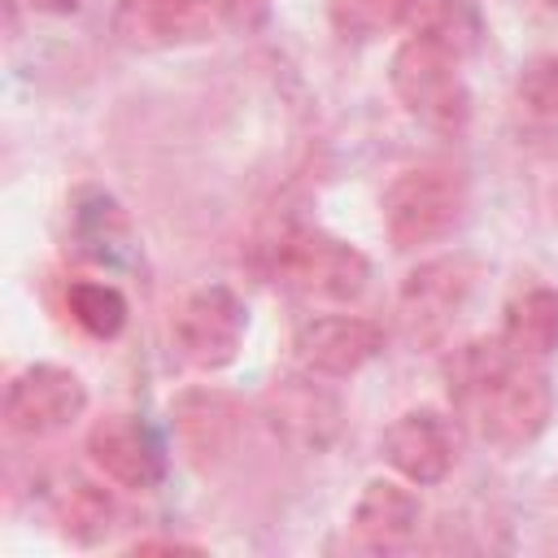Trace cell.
Wrapping results in <instances>:
<instances>
[{
	"instance_id": "obj_1",
	"label": "cell",
	"mask_w": 558,
	"mask_h": 558,
	"mask_svg": "<svg viewBox=\"0 0 558 558\" xmlns=\"http://www.w3.org/2000/svg\"><path fill=\"white\" fill-rule=\"evenodd\" d=\"M445 388L458 418L501 453L527 449L554 414L545 371L532 357H519L501 336L453 349L445 362Z\"/></svg>"
},
{
	"instance_id": "obj_2",
	"label": "cell",
	"mask_w": 558,
	"mask_h": 558,
	"mask_svg": "<svg viewBox=\"0 0 558 558\" xmlns=\"http://www.w3.org/2000/svg\"><path fill=\"white\" fill-rule=\"evenodd\" d=\"M388 83L401 109L427 131L458 135L471 122V92L458 70V57L423 35H410L397 44L388 61Z\"/></svg>"
},
{
	"instance_id": "obj_3",
	"label": "cell",
	"mask_w": 558,
	"mask_h": 558,
	"mask_svg": "<svg viewBox=\"0 0 558 558\" xmlns=\"http://www.w3.org/2000/svg\"><path fill=\"white\" fill-rule=\"evenodd\" d=\"M371 262L349 240L318 231V227H292L275 244V283L288 288L301 301H327L344 305L366 292Z\"/></svg>"
},
{
	"instance_id": "obj_4",
	"label": "cell",
	"mask_w": 558,
	"mask_h": 558,
	"mask_svg": "<svg viewBox=\"0 0 558 558\" xmlns=\"http://www.w3.org/2000/svg\"><path fill=\"white\" fill-rule=\"evenodd\" d=\"M462 209L466 183L449 166H410L384 187V231L401 253L449 235Z\"/></svg>"
},
{
	"instance_id": "obj_5",
	"label": "cell",
	"mask_w": 558,
	"mask_h": 558,
	"mask_svg": "<svg viewBox=\"0 0 558 558\" xmlns=\"http://www.w3.org/2000/svg\"><path fill=\"white\" fill-rule=\"evenodd\" d=\"M248 331V310L227 283L196 288L174 314V344L196 371H222L235 362Z\"/></svg>"
},
{
	"instance_id": "obj_6",
	"label": "cell",
	"mask_w": 558,
	"mask_h": 558,
	"mask_svg": "<svg viewBox=\"0 0 558 558\" xmlns=\"http://www.w3.org/2000/svg\"><path fill=\"white\" fill-rule=\"evenodd\" d=\"M83 410H87V384L74 371L52 366V362L26 366L4 392L9 432L13 436H31V440L70 427L74 418H83Z\"/></svg>"
},
{
	"instance_id": "obj_7",
	"label": "cell",
	"mask_w": 558,
	"mask_h": 558,
	"mask_svg": "<svg viewBox=\"0 0 558 558\" xmlns=\"http://www.w3.org/2000/svg\"><path fill=\"white\" fill-rule=\"evenodd\" d=\"M379 353H384V327L362 314H318V318H305L292 336L296 366L323 379L357 375Z\"/></svg>"
},
{
	"instance_id": "obj_8",
	"label": "cell",
	"mask_w": 558,
	"mask_h": 558,
	"mask_svg": "<svg viewBox=\"0 0 558 558\" xmlns=\"http://www.w3.org/2000/svg\"><path fill=\"white\" fill-rule=\"evenodd\" d=\"M475 279H480V262L466 253L432 257L418 270H410L401 283V318H405L410 336H418V340L440 336L458 318V310L471 301Z\"/></svg>"
},
{
	"instance_id": "obj_9",
	"label": "cell",
	"mask_w": 558,
	"mask_h": 558,
	"mask_svg": "<svg viewBox=\"0 0 558 558\" xmlns=\"http://www.w3.org/2000/svg\"><path fill=\"white\" fill-rule=\"evenodd\" d=\"M266 423L283 445L301 453H323L340 436V401L336 392L314 384L310 371L283 375L266 392Z\"/></svg>"
},
{
	"instance_id": "obj_10",
	"label": "cell",
	"mask_w": 558,
	"mask_h": 558,
	"mask_svg": "<svg viewBox=\"0 0 558 558\" xmlns=\"http://www.w3.org/2000/svg\"><path fill=\"white\" fill-rule=\"evenodd\" d=\"M87 458L105 480H113L118 488H131V493H148L166 475V453H161L157 436L135 414L96 418L87 432Z\"/></svg>"
},
{
	"instance_id": "obj_11",
	"label": "cell",
	"mask_w": 558,
	"mask_h": 558,
	"mask_svg": "<svg viewBox=\"0 0 558 558\" xmlns=\"http://www.w3.org/2000/svg\"><path fill=\"white\" fill-rule=\"evenodd\" d=\"M218 31L222 26L201 0H118L113 9V35L126 48H144V52L205 44Z\"/></svg>"
},
{
	"instance_id": "obj_12",
	"label": "cell",
	"mask_w": 558,
	"mask_h": 558,
	"mask_svg": "<svg viewBox=\"0 0 558 558\" xmlns=\"http://www.w3.org/2000/svg\"><path fill=\"white\" fill-rule=\"evenodd\" d=\"M379 453L401 480L440 484L453 471L458 440H453V427L440 410H405L388 423V432L379 440Z\"/></svg>"
},
{
	"instance_id": "obj_13",
	"label": "cell",
	"mask_w": 558,
	"mask_h": 558,
	"mask_svg": "<svg viewBox=\"0 0 558 558\" xmlns=\"http://www.w3.org/2000/svg\"><path fill=\"white\" fill-rule=\"evenodd\" d=\"M418 497L397 480H371L353 506V532L371 549H401L418 532Z\"/></svg>"
},
{
	"instance_id": "obj_14",
	"label": "cell",
	"mask_w": 558,
	"mask_h": 558,
	"mask_svg": "<svg viewBox=\"0 0 558 558\" xmlns=\"http://www.w3.org/2000/svg\"><path fill=\"white\" fill-rule=\"evenodd\" d=\"M501 340L519 357H549L558 349V292L554 288H527L506 305Z\"/></svg>"
},
{
	"instance_id": "obj_15",
	"label": "cell",
	"mask_w": 558,
	"mask_h": 558,
	"mask_svg": "<svg viewBox=\"0 0 558 558\" xmlns=\"http://www.w3.org/2000/svg\"><path fill=\"white\" fill-rule=\"evenodd\" d=\"M52 514H57L61 536H70L74 545H96V541L109 536V527H113V519H118V506H113V497H109L100 484L70 475V480L61 484V493H57Z\"/></svg>"
},
{
	"instance_id": "obj_16",
	"label": "cell",
	"mask_w": 558,
	"mask_h": 558,
	"mask_svg": "<svg viewBox=\"0 0 558 558\" xmlns=\"http://www.w3.org/2000/svg\"><path fill=\"white\" fill-rule=\"evenodd\" d=\"M410 35H423L440 48H449L458 61L480 48L484 39V17L475 0H418L410 17Z\"/></svg>"
},
{
	"instance_id": "obj_17",
	"label": "cell",
	"mask_w": 558,
	"mask_h": 558,
	"mask_svg": "<svg viewBox=\"0 0 558 558\" xmlns=\"http://www.w3.org/2000/svg\"><path fill=\"white\" fill-rule=\"evenodd\" d=\"M65 305H70V318H74L87 336H96V340L122 336L126 314H131L126 296H122L113 283H100V279H74V283L65 288Z\"/></svg>"
},
{
	"instance_id": "obj_18",
	"label": "cell",
	"mask_w": 558,
	"mask_h": 558,
	"mask_svg": "<svg viewBox=\"0 0 558 558\" xmlns=\"http://www.w3.org/2000/svg\"><path fill=\"white\" fill-rule=\"evenodd\" d=\"M414 4L418 0H327V13L344 39H375L397 26L410 31Z\"/></svg>"
},
{
	"instance_id": "obj_19",
	"label": "cell",
	"mask_w": 558,
	"mask_h": 558,
	"mask_svg": "<svg viewBox=\"0 0 558 558\" xmlns=\"http://www.w3.org/2000/svg\"><path fill=\"white\" fill-rule=\"evenodd\" d=\"M231 418H235V414H231L227 397L196 392V397H183V401H179V423H183V436H187V445H192L196 453L218 449L222 436H227V427H231Z\"/></svg>"
},
{
	"instance_id": "obj_20",
	"label": "cell",
	"mask_w": 558,
	"mask_h": 558,
	"mask_svg": "<svg viewBox=\"0 0 558 558\" xmlns=\"http://www.w3.org/2000/svg\"><path fill=\"white\" fill-rule=\"evenodd\" d=\"M514 92H519V100H523L536 118L558 122V57H532V61L519 70Z\"/></svg>"
},
{
	"instance_id": "obj_21",
	"label": "cell",
	"mask_w": 558,
	"mask_h": 558,
	"mask_svg": "<svg viewBox=\"0 0 558 558\" xmlns=\"http://www.w3.org/2000/svg\"><path fill=\"white\" fill-rule=\"evenodd\" d=\"M222 31H257L270 13V0H201Z\"/></svg>"
},
{
	"instance_id": "obj_22",
	"label": "cell",
	"mask_w": 558,
	"mask_h": 558,
	"mask_svg": "<svg viewBox=\"0 0 558 558\" xmlns=\"http://www.w3.org/2000/svg\"><path fill=\"white\" fill-rule=\"evenodd\" d=\"M31 9H39V13H57V17H65V13H78L83 9V0H26Z\"/></svg>"
},
{
	"instance_id": "obj_23",
	"label": "cell",
	"mask_w": 558,
	"mask_h": 558,
	"mask_svg": "<svg viewBox=\"0 0 558 558\" xmlns=\"http://www.w3.org/2000/svg\"><path fill=\"white\" fill-rule=\"evenodd\" d=\"M541 4H545V9H554V13H558V0H541Z\"/></svg>"
}]
</instances>
